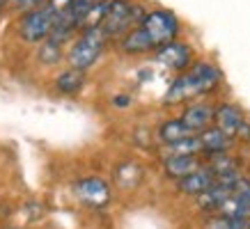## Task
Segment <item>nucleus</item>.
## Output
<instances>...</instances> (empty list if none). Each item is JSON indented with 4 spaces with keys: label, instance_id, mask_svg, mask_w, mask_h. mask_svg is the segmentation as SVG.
Wrapping results in <instances>:
<instances>
[{
    "label": "nucleus",
    "instance_id": "17",
    "mask_svg": "<svg viewBox=\"0 0 250 229\" xmlns=\"http://www.w3.org/2000/svg\"><path fill=\"white\" fill-rule=\"evenodd\" d=\"M188 135H195L193 131L182 122V119H170L166 122L163 126L159 129V137L163 145H170V142H177V140H182V137H188Z\"/></svg>",
    "mask_w": 250,
    "mask_h": 229
},
{
    "label": "nucleus",
    "instance_id": "1",
    "mask_svg": "<svg viewBox=\"0 0 250 229\" xmlns=\"http://www.w3.org/2000/svg\"><path fill=\"white\" fill-rule=\"evenodd\" d=\"M220 80L218 69L207 64V62H197L190 67V71L186 76H179L170 85L167 94L163 96L166 103H179V101H186L190 96H200V94H207L211 92Z\"/></svg>",
    "mask_w": 250,
    "mask_h": 229
},
{
    "label": "nucleus",
    "instance_id": "24",
    "mask_svg": "<svg viewBox=\"0 0 250 229\" xmlns=\"http://www.w3.org/2000/svg\"><path fill=\"white\" fill-rule=\"evenodd\" d=\"M14 5H16L19 9H23L25 14H28V12H35V9L44 7L46 2H44V0H14Z\"/></svg>",
    "mask_w": 250,
    "mask_h": 229
},
{
    "label": "nucleus",
    "instance_id": "16",
    "mask_svg": "<svg viewBox=\"0 0 250 229\" xmlns=\"http://www.w3.org/2000/svg\"><path fill=\"white\" fill-rule=\"evenodd\" d=\"M122 48H124L126 53H147V51H152L154 48V44H152V39H149V35L138 25L136 30H131L129 35L124 37Z\"/></svg>",
    "mask_w": 250,
    "mask_h": 229
},
{
    "label": "nucleus",
    "instance_id": "4",
    "mask_svg": "<svg viewBox=\"0 0 250 229\" xmlns=\"http://www.w3.org/2000/svg\"><path fill=\"white\" fill-rule=\"evenodd\" d=\"M149 39H152L154 48L159 46H166L170 41H174V35L179 30V23H177V16L172 12H166V9H154V12H147L140 23Z\"/></svg>",
    "mask_w": 250,
    "mask_h": 229
},
{
    "label": "nucleus",
    "instance_id": "23",
    "mask_svg": "<svg viewBox=\"0 0 250 229\" xmlns=\"http://www.w3.org/2000/svg\"><path fill=\"white\" fill-rule=\"evenodd\" d=\"M46 5L53 9L58 16H60V14H64V12H69V9H71L74 0H46Z\"/></svg>",
    "mask_w": 250,
    "mask_h": 229
},
{
    "label": "nucleus",
    "instance_id": "9",
    "mask_svg": "<svg viewBox=\"0 0 250 229\" xmlns=\"http://www.w3.org/2000/svg\"><path fill=\"white\" fill-rule=\"evenodd\" d=\"M216 181H218V176L211 172V168H200V170H195L193 174L179 179V181H177V188L182 192H186V195H202V192L209 191Z\"/></svg>",
    "mask_w": 250,
    "mask_h": 229
},
{
    "label": "nucleus",
    "instance_id": "15",
    "mask_svg": "<svg viewBox=\"0 0 250 229\" xmlns=\"http://www.w3.org/2000/svg\"><path fill=\"white\" fill-rule=\"evenodd\" d=\"M83 83H85V69L71 67L58 76L55 87H58V92H62V94H76V92L83 87Z\"/></svg>",
    "mask_w": 250,
    "mask_h": 229
},
{
    "label": "nucleus",
    "instance_id": "25",
    "mask_svg": "<svg viewBox=\"0 0 250 229\" xmlns=\"http://www.w3.org/2000/svg\"><path fill=\"white\" fill-rule=\"evenodd\" d=\"M5 2H7V0H0V7H2V5H5Z\"/></svg>",
    "mask_w": 250,
    "mask_h": 229
},
{
    "label": "nucleus",
    "instance_id": "12",
    "mask_svg": "<svg viewBox=\"0 0 250 229\" xmlns=\"http://www.w3.org/2000/svg\"><path fill=\"white\" fill-rule=\"evenodd\" d=\"M218 213L228 215H250V179H241L234 195L218 209Z\"/></svg>",
    "mask_w": 250,
    "mask_h": 229
},
{
    "label": "nucleus",
    "instance_id": "19",
    "mask_svg": "<svg viewBox=\"0 0 250 229\" xmlns=\"http://www.w3.org/2000/svg\"><path fill=\"white\" fill-rule=\"evenodd\" d=\"M39 62L44 64H58L62 60V44L55 41V39H44V44L39 46V53H37Z\"/></svg>",
    "mask_w": 250,
    "mask_h": 229
},
{
    "label": "nucleus",
    "instance_id": "3",
    "mask_svg": "<svg viewBox=\"0 0 250 229\" xmlns=\"http://www.w3.org/2000/svg\"><path fill=\"white\" fill-rule=\"evenodd\" d=\"M145 14L138 5H131L129 0H106V16L101 28L108 37L124 32L133 23H143Z\"/></svg>",
    "mask_w": 250,
    "mask_h": 229
},
{
    "label": "nucleus",
    "instance_id": "10",
    "mask_svg": "<svg viewBox=\"0 0 250 229\" xmlns=\"http://www.w3.org/2000/svg\"><path fill=\"white\" fill-rule=\"evenodd\" d=\"M213 122H216V126H218L220 131H225L229 137H234V135H239V131L243 129L246 119H243L241 110H239L236 106H232V103H223V106L216 108Z\"/></svg>",
    "mask_w": 250,
    "mask_h": 229
},
{
    "label": "nucleus",
    "instance_id": "7",
    "mask_svg": "<svg viewBox=\"0 0 250 229\" xmlns=\"http://www.w3.org/2000/svg\"><path fill=\"white\" fill-rule=\"evenodd\" d=\"M76 195L81 197V202L92 209H104V206L110 202V188L104 179L99 176H90V179H83V181L76 183Z\"/></svg>",
    "mask_w": 250,
    "mask_h": 229
},
{
    "label": "nucleus",
    "instance_id": "20",
    "mask_svg": "<svg viewBox=\"0 0 250 229\" xmlns=\"http://www.w3.org/2000/svg\"><path fill=\"white\" fill-rule=\"evenodd\" d=\"M115 176H117L122 188H133L140 181V168L136 163H122L120 168L115 170Z\"/></svg>",
    "mask_w": 250,
    "mask_h": 229
},
{
    "label": "nucleus",
    "instance_id": "8",
    "mask_svg": "<svg viewBox=\"0 0 250 229\" xmlns=\"http://www.w3.org/2000/svg\"><path fill=\"white\" fill-rule=\"evenodd\" d=\"M156 60L167 69L182 71V69L188 67L190 62V48L186 44H182V41H170V44L156 48Z\"/></svg>",
    "mask_w": 250,
    "mask_h": 229
},
{
    "label": "nucleus",
    "instance_id": "5",
    "mask_svg": "<svg viewBox=\"0 0 250 229\" xmlns=\"http://www.w3.org/2000/svg\"><path fill=\"white\" fill-rule=\"evenodd\" d=\"M55 19H58V14L48 5H44V7L35 9V12H28V14L23 16L19 32H21V37L25 41H44L53 32Z\"/></svg>",
    "mask_w": 250,
    "mask_h": 229
},
{
    "label": "nucleus",
    "instance_id": "11",
    "mask_svg": "<svg viewBox=\"0 0 250 229\" xmlns=\"http://www.w3.org/2000/svg\"><path fill=\"white\" fill-rule=\"evenodd\" d=\"M216 110L209 103H193L190 108H186V113L182 114V122L188 126L193 133H202L205 129H209V124L213 122Z\"/></svg>",
    "mask_w": 250,
    "mask_h": 229
},
{
    "label": "nucleus",
    "instance_id": "14",
    "mask_svg": "<svg viewBox=\"0 0 250 229\" xmlns=\"http://www.w3.org/2000/svg\"><path fill=\"white\" fill-rule=\"evenodd\" d=\"M200 142H202V152L207 153H225L229 149V135L225 131L216 129H205L200 133Z\"/></svg>",
    "mask_w": 250,
    "mask_h": 229
},
{
    "label": "nucleus",
    "instance_id": "18",
    "mask_svg": "<svg viewBox=\"0 0 250 229\" xmlns=\"http://www.w3.org/2000/svg\"><path fill=\"white\" fill-rule=\"evenodd\" d=\"M166 152H167V156H174V153H197V152H202L200 135H188V137L177 140V142H170V145H166Z\"/></svg>",
    "mask_w": 250,
    "mask_h": 229
},
{
    "label": "nucleus",
    "instance_id": "22",
    "mask_svg": "<svg viewBox=\"0 0 250 229\" xmlns=\"http://www.w3.org/2000/svg\"><path fill=\"white\" fill-rule=\"evenodd\" d=\"M101 0H74V5H71V12L74 16L78 19V28H81V21H83V16L90 12L94 5H99Z\"/></svg>",
    "mask_w": 250,
    "mask_h": 229
},
{
    "label": "nucleus",
    "instance_id": "21",
    "mask_svg": "<svg viewBox=\"0 0 250 229\" xmlns=\"http://www.w3.org/2000/svg\"><path fill=\"white\" fill-rule=\"evenodd\" d=\"M216 158L211 160V172L216 176H228V174H234L236 172V160L234 158H228V156H223V153H213Z\"/></svg>",
    "mask_w": 250,
    "mask_h": 229
},
{
    "label": "nucleus",
    "instance_id": "6",
    "mask_svg": "<svg viewBox=\"0 0 250 229\" xmlns=\"http://www.w3.org/2000/svg\"><path fill=\"white\" fill-rule=\"evenodd\" d=\"M239 181H241L239 172L228 174V176H218V181L213 183L209 191L202 192V195H197V197H200V199H197L200 209H205V211H218L220 206H223L229 197H232V195H234Z\"/></svg>",
    "mask_w": 250,
    "mask_h": 229
},
{
    "label": "nucleus",
    "instance_id": "2",
    "mask_svg": "<svg viewBox=\"0 0 250 229\" xmlns=\"http://www.w3.org/2000/svg\"><path fill=\"white\" fill-rule=\"evenodd\" d=\"M106 39H108V35L104 32L101 25H99V28H87V30H83L81 39H78L76 44L71 46V51H69L71 67H76V69L92 67V64L99 60L101 51H104Z\"/></svg>",
    "mask_w": 250,
    "mask_h": 229
},
{
    "label": "nucleus",
    "instance_id": "13",
    "mask_svg": "<svg viewBox=\"0 0 250 229\" xmlns=\"http://www.w3.org/2000/svg\"><path fill=\"white\" fill-rule=\"evenodd\" d=\"M195 170H200L195 153H174L166 158V172L174 179H184V176L193 174Z\"/></svg>",
    "mask_w": 250,
    "mask_h": 229
}]
</instances>
